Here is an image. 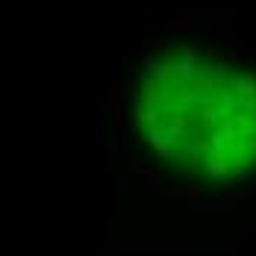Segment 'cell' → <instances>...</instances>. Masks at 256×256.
Listing matches in <instances>:
<instances>
[{"mask_svg":"<svg viewBox=\"0 0 256 256\" xmlns=\"http://www.w3.org/2000/svg\"><path fill=\"white\" fill-rule=\"evenodd\" d=\"M212 48H148L130 94L150 174L188 194L256 186V62Z\"/></svg>","mask_w":256,"mask_h":256,"instance_id":"obj_1","label":"cell"}]
</instances>
